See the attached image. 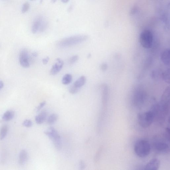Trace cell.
I'll use <instances>...</instances> for the list:
<instances>
[{"mask_svg":"<svg viewBox=\"0 0 170 170\" xmlns=\"http://www.w3.org/2000/svg\"><path fill=\"white\" fill-rule=\"evenodd\" d=\"M88 38L85 35H79L64 38L57 43V46L60 48H65L73 46L86 41Z\"/></svg>","mask_w":170,"mask_h":170,"instance_id":"6da1fadb","label":"cell"},{"mask_svg":"<svg viewBox=\"0 0 170 170\" xmlns=\"http://www.w3.org/2000/svg\"><path fill=\"white\" fill-rule=\"evenodd\" d=\"M160 165V160L156 158L153 159L148 162L145 167V169L147 170H157L159 169Z\"/></svg>","mask_w":170,"mask_h":170,"instance_id":"30bf717a","label":"cell"},{"mask_svg":"<svg viewBox=\"0 0 170 170\" xmlns=\"http://www.w3.org/2000/svg\"><path fill=\"white\" fill-rule=\"evenodd\" d=\"M44 133L52 141L56 149L60 150L61 149L62 146L61 138L58 131L55 129L53 127H50L44 131Z\"/></svg>","mask_w":170,"mask_h":170,"instance_id":"3957f363","label":"cell"},{"mask_svg":"<svg viewBox=\"0 0 170 170\" xmlns=\"http://www.w3.org/2000/svg\"><path fill=\"white\" fill-rule=\"evenodd\" d=\"M50 58L49 57H47L43 59V63L44 65H46L49 61Z\"/></svg>","mask_w":170,"mask_h":170,"instance_id":"4dcf8cb0","label":"cell"},{"mask_svg":"<svg viewBox=\"0 0 170 170\" xmlns=\"http://www.w3.org/2000/svg\"><path fill=\"white\" fill-rule=\"evenodd\" d=\"M107 68V66L106 64H103L101 66V69L103 71L106 70Z\"/></svg>","mask_w":170,"mask_h":170,"instance_id":"1f68e13d","label":"cell"},{"mask_svg":"<svg viewBox=\"0 0 170 170\" xmlns=\"http://www.w3.org/2000/svg\"><path fill=\"white\" fill-rule=\"evenodd\" d=\"M170 129L169 128H167L166 129V134H165V136L167 141L169 142L170 140Z\"/></svg>","mask_w":170,"mask_h":170,"instance_id":"f1b7e54d","label":"cell"},{"mask_svg":"<svg viewBox=\"0 0 170 170\" xmlns=\"http://www.w3.org/2000/svg\"><path fill=\"white\" fill-rule=\"evenodd\" d=\"M72 80V76L70 74H66L63 76L62 79V83L64 85H68Z\"/></svg>","mask_w":170,"mask_h":170,"instance_id":"ac0fdd59","label":"cell"},{"mask_svg":"<svg viewBox=\"0 0 170 170\" xmlns=\"http://www.w3.org/2000/svg\"><path fill=\"white\" fill-rule=\"evenodd\" d=\"M138 11V8L136 6H134L130 11V15L132 16L135 15Z\"/></svg>","mask_w":170,"mask_h":170,"instance_id":"83f0119b","label":"cell"},{"mask_svg":"<svg viewBox=\"0 0 170 170\" xmlns=\"http://www.w3.org/2000/svg\"><path fill=\"white\" fill-rule=\"evenodd\" d=\"M57 62L52 66L50 70V73L51 75L54 76L57 75L61 70L64 65V62L60 58L56 59Z\"/></svg>","mask_w":170,"mask_h":170,"instance_id":"9c48e42d","label":"cell"},{"mask_svg":"<svg viewBox=\"0 0 170 170\" xmlns=\"http://www.w3.org/2000/svg\"><path fill=\"white\" fill-rule=\"evenodd\" d=\"M140 42L142 46L146 49H150L153 44V36L149 30L143 31L140 35Z\"/></svg>","mask_w":170,"mask_h":170,"instance_id":"5b68a950","label":"cell"},{"mask_svg":"<svg viewBox=\"0 0 170 170\" xmlns=\"http://www.w3.org/2000/svg\"><path fill=\"white\" fill-rule=\"evenodd\" d=\"M30 5L28 2H26L24 3L22 7L21 11L23 13H24L27 12L29 10Z\"/></svg>","mask_w":170,"mask_h":170,"instance_id":"cb8c5ba5","label":"cell"},{"mask_svg":"<svg viewBox=\"0 0 170 170\" xmlns=\"http://www.w3.org/2000/svg\"><path fill=\"white\" fill-rule=\"evenodd\" d=\"M14 115H15V112L14 111H6L4 114L2 118L3 120L8 121L13 119L14 118Z\"/></svg>","mask_w":170,"mask_h":170,"instance_id":"2e32d148","label":"cell"},{"mask_svg":"<svg viewBox=\"0 0 170 170\" xmlns=\"http://www.w3.org/2000/svg\"><path fill=\"white\" fill-rule=\"evenodd\" d=\"M4 86V83L3 81L0 80V90L2 89Z\"/></svg>","mask_w":170,"mask_h":170,"instance_id":"d6a6232c","label":"cell"},{"mask_svg":"<svg viewBox=\"0 0 170 170\" xmlns=\"http://www.w3.org/2000/svg\"><path fill=\"white\" fill-rule=\"evenodd\" d=\"M28 159V153L25 150L21 151L19 156V163L20 165L25 164Z\"/></svg>","mask_w":170,"mask_h":170,"instance_id":"5bb4252c","label":"cell"},{"mask_svg":"<svg viewBox=\"0 0 170 170\" xmlns=\"http://www.w3.org/2000/svg\"><path fill=\"white\" fill-rule=\"evenodd\" d=\"M91 56V55L90 54H89V55H88V57H90Z\"/></svg>","mask_w":170,"mask_h":170,"instance_id":"d590c367","label":"cell"},{"mask_svg":"<svg viewBox=\"0 0 170 170\" xmlns=\"http://www.w3.org/2000/svg\"><path fill=\"white\" fill-rule=\"evenodd\" d=\"M163 78L164 80L167 83H169L170 81L169 79V69L167 70L164 72L163 74Z\"/></svg>","mask_w":170,"mask_h":170,"instance_id":"603a6c76","label":"cell"},{"mask_svg":"<svg viewBox=\"0 0 170 170\" xmlns=\"http://www.w3.org/2000/svg\"><path fill=\"white\" fill-rule=\"evenodd\" d=\"M8 131V127L6 125L2 126L0 130V140H2L6 137Z\"/></svg>","mask_w":170,"mask_h":170,"instance_id":"ffe728a7","label":"cell"},{"mask_svg":"<svg viewBox=\"0 0 170 170\" xmlns=\"http://www.w3.org/2000/svg\"><path fill=\"white\" fill-rule=\"evenodd\" d=\"M30 1H34V0H30Z\"/></svg>","mask_w":170,"mask_h":170,"instance_id":"8d00e7d4","label":"cell"},{"mask_svg":"<svg viewBox=\"0 0 170 170\" xmlns=\"http://www.w3.org/2000/svg\"><path fill=\"white\" fill-rule=\"evenodd\" d=\"M48 22L47 21L43 18V19L40 26L39 31L41 32H42L46 29L48 26Z\"/></svg>","mask_w":170,"mask_h":170,"instance_id":"44dd1931","label":"cell"},{"mask_svg":"<svg viewBox=\"0 0 170 170\" xmlns=\"http://www.w3.org/2000/svg\"><path fill=\"white\" fill-rule=\"evenodd\" d=\"M69 0H61L62 2L64 3H66L68 2Z\"/></svg>","mask_w":170,"mask_h":170,"instance_id":"836d02e7","label":"cell"},{"mask_svg":"<svg viewBox=\"0 0 170 170\" xmlns=\"http://www.w3.org/2000/svg\"><path fill=\"white\" fill-rule=\"evenodd\" d=\"M47 112L46 111H44L35 117V120L38 124H41L44 122L46 120L47 116Z\"/></svg>","mask_w":170,"mask_h":170,"instance_id":"4fadbf2b","label":"cell"},{"mask_svg":"<svg viewBox=\"0 0 170 170\" xmlns=\"http://www.w3.org/2000/svg\"><path fill=\"white\" fill-rule=\"evenodd\" d=\"M30 55L27 49L21 50L20 54V65L24 68H28L30 66Z\"/></svg>","mask_w":170,"mask_h":170,"instance_id":"8992f818","label":"cell"},{"mask_svg":"<svg viewBox=\"0 0 170 170\" xmlns=\"http://www.w3.org/2000/svg\"><path fill=\"white\" fill-rule=\"evenodd\" d=\"M169 87H167L164 90L161 98V102L162 104H169Z\"/></svg>","mask_w":170,"mask_h":170,"instance_id":"9a60e30c","label":"cell"},{"mask_svg":"<svg viewBox=\"0 0 170 170\" xmlns=\"http://www.w3.org/2000/svg\"><path fill=\"white\" fill-rule=\"evenodd\" d=\"M57 1V0H51V1L52 3H55V2Z\"/></svg>","mask_w":170,"mask_h":170,"instance_id":"e575fe53","label":"cell"},{"mask_svg":"<svg viewBox=\"0 0 170 170\" xmlns=\"http://www.w3.org/2000/svg\"><path fill=\"white\" fill-rule=\"evenodd\" d=\"M86 81V78L85 76H80L78 79L75 81L73 85L76 87L80 88L81 87L85 85Z\"/></svg>","mask_w":170,"mask_h":170,"instance_id":"e0dca14e","label":"cell"},{"mask_svg":"<svg viewBox=\"0 0 170 170\" xmlns=\"http://www.w3.org/2000/svg\"><path fill=\"white\" fill-rule=\"evenodd\" d=\"M80 168L81 170L85 169V164L83 160H81L80 162Z\"/></svg>","mask_w":170,"mask_h":170,"instance_id":"f546056e","label":"cell"},{"mask_svg":"<svg viewBox=\"0 0 170 170\" xmlns=\"http://www.w3.org/2000/svg\"><path fill=\"white\" fill-rule=\"evenodd\" d=\"M138 122L142 127H149L155 120L154 114L151 111L139 114L137 116Z\"/></svg>","mask_w":170,"mask_h":170,"instance_id":"277c9868","label":"cell"},{"mask_svg":"<svg viewBox=\"0 0 170 170\" xmlns=\"http://www.w3.org/2000/svg\"><path fill=\"white\" fill-rule=\"evenodd\" d=\"M23 125L27 127H30L32 126V122L30 120H26L23 122Z\"/></svg>","mask_w":170,"mask_h":170,"instance_id":"484cf974","label":"cell"},{"mask_svg":"<svg viewBox=\"0 0 170 170\" xmlns=\"http://www.w3.org/2000/svg\"><path fill=\"white\" fill-rule=\"evenodd\" d=\"M135 154L140 157H145L149 155L151 146L150 143L145 140H139L135 143L134 148Z\"/></svg>","mask_w":170,"mask_h":170,"instance_id":"7a4b0ae2","label":"cell"},{"mask_svg":"<svg viewBox=\"0 0 170 170\" xmlns=\"http://www.w3.org/2000/svg\"><path fill=\"white\" fill-rule=\"evenodd\" d=\"M58 118V115L56 113L52 114L48 118L47 123L49 125H52L56 122Z\"/></svg>","mask_w":170,"mask_h":170,"instance_id":"d6986e66","label":"cell"},{"mask_svg":"<svg viewBox=\"0 0 170 170\" xmlns=\"http://www.w3.org/2000/svg\"><path fill=\"white\" fill-rule=\"evenodd\" d=\"M80 89V88L76 87L73 84L70 86L69 88V92L71 94H75L77 93Z\"/></svg>","mask_w":170,"mask_h":170,"instance_id":"7402d4cb","label":"cell"},{"mask_svg":"<svg viewBox=\"0 0 170 170\" xmlns=\"http://www.w3.org/2000/svg\"><path fill=\"white\" fill-rule=\"evenodd\" d=\"M146 99L145 93L142 90L135 93L133 98V103L135 106L140 107L144 103Z\"/></svg>","mask_w":170,"mask_h":170,"instance_id":"52a82bcc","label":"cell"},{"mask_svg":"<svg viewBox=\"0 0 170 170\" xmlns=\"http://www.w3.org/2000/svg\"><path fill=\"white\" fill-rule=\"evenodd\" d=\"M153 147L155 151L161 154H167L169 151V147L167 143L157 142L154 143Z\"/></svg>","mask_w":170,"mask_h":170,"instance_id":"ba28073f","label":"cell"},{"mask_svg":"<svg viewBox=\"0 0 170 170\" xmlns=\"http://www.w3.org/2000/svg\"><path fill=\"white\" fill-rule=\"evenodd\" d=\"M43 19L42 17L38 16L33 21L32 27V32L33 34H35L39 31Z\"/></svg>","mask_w":170,"mask_h":170,"instance_id":"8fae6325","label":"cell"},{"mask_svg":"<svg viewBox=\"0 0 170 170\" xmlns=\"http://www.w3.org/2000/svg\"><path fill=\"white\" fill-rule=\"evenodd\" d=\"M170 51L169 49H167L162 52L161 59L163 63L165 65L169 66L170 64Z\"/></svg>","mask_w":170,"mask_h":170,"instance_id":"7c38bea8","label":"cell"},{"mask_svg":"<svg viewBox=\"0 0 170 170\" xmlns=\"http://www.w3.org/2000/svg\"><path fill=\"white\" fill-rule=\"evenodd\" d=\"M46 104V102L45 101H43L36 108L37 112H39L45 106Z\"/></svg>","mask_w":170,"mask_h":170,"instance_id":"4316f807","label":"cell"},{"mask_svg":"<svg viewBox=\"0 0 170 170\" xmlns=\"http://www.w3.org/2000/svg\"><path fill=\"white\" fill-rule=\"evenodd\" d=\"M79 59V57L76 55H74L70 57L69 59V63L71 64H73L77 62Z\"/></svg>","mask_w":170,"mask_h":170,"instance_id":"d4e9b609","label":"cell"}]
</instances>
